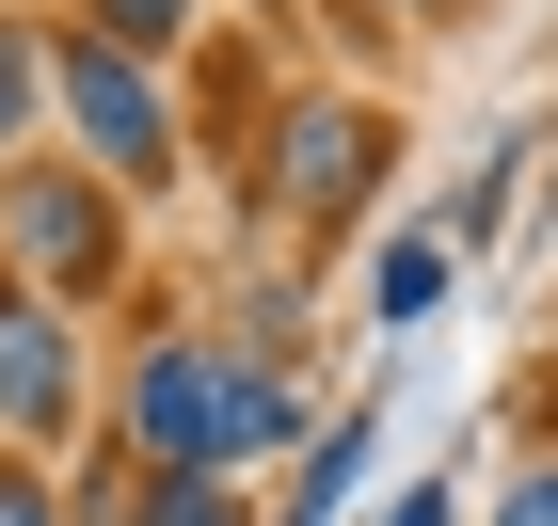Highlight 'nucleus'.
<instances>
[{"label":"nucleus","mask_w":558,"mask_h":526,"mask_svg":"<svg viewBox=\"0 0 558 526\" xmlns=\"http://www.w3.org/2000/svg\"><path fill=\"white\" fill-rule=\"evenodd\" d=\"M160 526H240V511H223L208 479H175V494H160Z\"/></svg>","instance_id":"obj_12"},{"label":"nucleus","mask_w":558,"mask_h":526,"mask_svg":"<svg viewBox=\"0 0 558 526\" xmlns=\"http://www.w3.org/2000/svg\"><path fill=\"white\" fill-rule=\"evenodd\" d=\"M96 16H112V48L144 64V48H175V16H192V0H96Z\"/></svg>","instance_id":"obj_8"},{"label":"nucleus","mask_w":558,"mask_h":526,"mask_svg":"<svg viewBox=\"0 0 558 526\" xmlns=\"http://www.w3.org/2000/svg\"><path fill=\"white\" fill-rule=\"evenodd\" d=\"M367 160H384V129L351 112V96H319V112H288V223H351V192H367Z\"/></svg>","instance_id":"obj_4"},{"label":"nucleus","mask_w":558,"mask_h":526,"mask_svg":"<svg viewBox=\"0 0 558 526\" xmlns=\"http://www.w3.org/2000/svg\"><path fill=\"white\" fill-rule=\"evenodd\" d=\"M0 240L33 256V288H112V192L96 175H0Z\"/></svg>","instance_id":"obj_3"},{"label":"nucleus","mask_w":558,"mask_h":526,"mask_svg":"<svg viewBox=\"0 0 558 526\" xmlns=\"http://www.w3.org/2000/svg\"><path fill=\"white\" fill-rule=\"evenodd\" d=\"M495 526H558V463H526V479H511V511H495Z\"/></svg>","instance_id":"obj_10"},{"label":"nucleus","mask_w":558,"mask_h":526,"mask_svg":"<svg viewBox=\"0 0 558 526\" xmlns=\"http://www.w3.org/2000/svg\"><path fill=\"white\" fill-rule=\"evenodd\" d=\"M0 526H64V511H48V479H16V463H0Z\"/></svg>","instance_id":"obj_11"},{"label":"nucleus","mask_w":558,"mask_h":526,"mask_svg":"<svg viewBox=\"0 0 558 526\" xmlns=\"http://www.w3.org/2000/svg\"><path fill=\"white\" fill-rule=\"evenodd\" d=\"M399 16H447V0H399Z\"/></svg>","instance_id":"obj_14"},{"label":"nucleus","mask_w":558,"mask_h":526,"mask_svg":"<svg viewBox=\"0 0 558 526\" xmlns=\"http://www.w3.org/2000/svg\"><path fill=\"white\" fill-rule=\"evenodd\" d=\"M384 526H447V494H399V511H384Z\"/></svg>","instance_id":"obj_13"},{"label":"nucleus","mask_w":558,"mask_h":526,"mask_svg":"<svg viewBox=\"0 0 558 526\" xmlns=\"http://www.w3.org/2000/svg\"><path fill=\"white\" fill-rule=\"evenodd\" d=\"M33 96H48V64H33V48H16V33H0V144L33 129Z\"/></svg>","instance_id":"obj_9"},{"label":"nucleus","mask_w":558,"mask_h":526,"mask_svg":"<svg viewBox=\"0 0 558 526\" xmlns=\"http://www.w3.org/2000/svg\"><path fill=\"white\" fill-rule=\"evenodd\" d=\"M240 383H256V367H223V351L160 335V351L129 367V447H144V463H175V479L240 463Z\"/></svg>","instance_id":"obj_1"},{"label":"nucleus","mask_w":558,"mask_h":526,"mask_svg":"<svg viewBox=\"0 0 558 526\" xmlns=\"http://www.w3.org/2000/svg\"><path fill=\"white\" fill-rule=\"evenodd\" d=\"M48 81H64V112H81L96 175H129V192H144V175H175V112H160V81H144L112 33H96V48H64Z\"/></svg>","instance_id":"obj_2"},{"label":"nucleus","mask_w":558,"mask_h":526,"mask_svg":"<svg viewBox=\"0 0 558 526\" xmlns=\"http://www.w3.org/2000/svg\"><path fill=\"white\" fill-rule=\"evenodd\" d=\"M64 399H81V367H64V319H48L33 288L0 271V431H81Z\"/></svg>","instance_id":"obj_5"},{"label":"nucleus","mask_w":558,"mask_h":526,"mask_svg":"<svg viewBox=\"0 0 558 526\" xmlns=\"http://www.w3.org/2000/svg\"><path fill=\"white\" fill-rule=\"evenodd\" d=\"M367 304H384V335L430 319V304H447V240H384V288H367Z\"/></svg>","instance_id":"obj_6"},{"label":"nucleus","mask_w":558,"mask_h":526,"mask_svg":"<svg viewBox=\"0 0 558 526\" xmlns=\"http://www.w3.org/2000/svg\"><path fill=\"white\" fill-rule=\"evenodd\" d=\"M351 463H367V431H336L319 463H303V494H288V526H336V494H351Z\"/></svg>","instance_id":"obj_7"}]
</instances>
